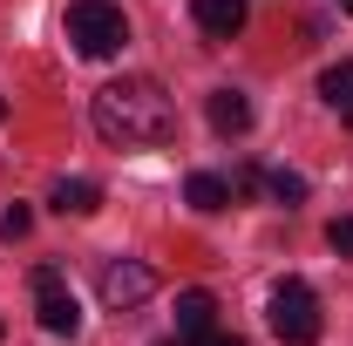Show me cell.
<instances>
[{
  "mask_svg": "<svg viewBox=\"0 0 353 346\" xmlns=\"http://www.w3.org/2000/svg\"><path fill=\"white\" fill-rule=\"evenodd\" d=\"M68 41H75V54H88V61H109V54L130 48V21H123V7H109V0H75V7H68Z\"/></svg>",
  "mask_w": 353,
  "mask_h": 346,
  "instance_id": "obj_2",
  "label": "cell"
},
{
  "mask_svg": "<svg viewBox=\"0 0 353 346\" xmlns=\"http://www.w3.org/2000/svg\"><path fill=\"white\" fill-rule=\"evenodd\" d=\"M340 7H347V14H353V0H340Z\"/></svg>",
  "mask_w": 353,
  "mask_h": 346,
  "instance_id": "obj_18",
  "label": "cell"
},
{
  "mask_svg": "<svg viewBox=\"0 0 353 346\" xmlns=\"http://www.w3.org/2000/svg\"><path fill=\"white\" fill-rule=\"evenodd\" d=\"M0 340H7V326H0Z\"/></svg>",
  "mask_w": 353,
  "mask_h": 346,
  "instance_id": "obj_19",
  "label": "cell"
},
{
  "mask_svg": "<svg viewBox=\"0 0 353 346\" xmlns=\"http://www.w3.org/2000/svg\"><path fill=\"white\" fill-rule=\"evenodd\" d=\"M272 333L285 346H312L319 340V299L306 278H279L272 285Z\"/></svg>",
  "mask_w": 353,
  "mask_h": 346,
  "instance_id": "obj_3",
  "label": "cell"
},
{
  "mask_svg": "<svg viewBox=\"0 0 353 346\" xmlns=\"http://www.w3.org/2000/svg\"><path fill=\"white\" fill-rule=\"evenodd\" d=\"M183 204H190V211H204V217H218V211H231L238 197H231V183H224V176L190 170V183H183Z\"/></svg>",
  "mask_w": 353,
  "mask_h": 346,
  "instance_id": "obj_8",
  "label": "cell"
},
{
  "mask_svg": "<svg viewBox=\"0 0 353 346\" xmlns=\"http://www.w3.org/2000/svg\"><path fill=\"white\" fill-rule=\"evenodd\" d=\"M0 123H7V102H0Z\"/></svg>",
  "mask_w": 353,
  "mask_h": 346,
  "instance_id": "obj_17",
  "label": "cell"
},
{
  "mask_svg": "<svg viewBox=\"0 0 353 346\" xmlns=\"http://www.w3.org/2000/svg\"><path fill=\"white\" fill-rule=\"evenodd\" d=\"M319 95H326L333 109H347V102H353V61H333V68L319 75Z\"/></svg>",
  "mask_w": 353,
  "mask_h": 346,
  "instance_id": "obj_12",
  "label": "cell"
},
{
  "mask_svg": "<svg viewBox=\"0 0 353 346\" xmlns=\"http://www.w3.org/2000/svg\"><path fill=\"white\" fill-rule=\"evenodd\" d=\"M183 346H245V340H238V333H218V326H211V333H197V340H183Z\"/></svg>",
  "mask_w": 353,
  "mask_h": 346,
  "instance_id": "obj_15",
  "label": "cell"
},
{
  "mask_svg": "<svg viewBox=\"0 0 353 346\" xmlns=\"http://www.w3.org/2000/svg\"><path fill=\"white\" fill-rule=\"evenodd\" d=\"M347 130H353V102H347Z\"/></svg>",
  "mask_w": 353,
  "mask_h": 346,
  "instance_id": "obj_16",
  "label": "cell"
},
{
  "mask_svg": "<svg viewBox=\"0 0 353 346\" xmlns=\"http://www.w3.org/2000/svg\"><path fill=\"white\" fill-rule=\"evenodd\" d=\"M190 21L211 41H231V34H245V0H190Z\"/></svg>",
  "mask_w": 353,
  "mask_h": 346,
  "instance_id": "obj_6",
  "label": "cell"
},
{
  "mask_svg": "<svg viewBox=\"0 0 353 346\" xmlns=\"http://www.w3.org/2000/svg\"><path fill=\"white\" fill-rule=\"evenodd\" d=\"M150 292H157V272L143 258H109L102 265V305H109V312H136Z\"/></svg>",
  "mask_w": 353,
  "mask_h": 346,
  "instance_id": "obj_5",
  "label": "cell"
},
{
  "mask_svg": "<svg viewBox=\"0 0 353 346\" xmlns=\"http://www.w3.org/2000/svg\"><path fill=\"white\" fill-rule=\"evenodd\" d=\"M34 299H41V326L54 333V340H75V333H82V305H75V292L61 285L54 265H34Z\"/></svg>",
  "mask_w": 353,
  "mask_h": 346,
  "instance_id": "obj_4",
  "label": "cell"
},
{
  "mask_svg": "<svg viewBox=\"0 0 353 346\" xmlns=\"http://www.w3.org/2000/svg\"><path fill=\"white\" fill-rule=\"evenodd\" d=\"M88 116H95V136L116 143V150H157V143H170V136H176V102L150 82V75H123V82H109L102 95H95Z\"/></svg>",
  "mask_w": 353,
  "mask_h": 346,
  "instance_id": "obj_1",
  "label": "cell"
},
{
  "mask_svg": "<svg viewBox=\"0 0 353 346\" xmlns=\"http://www.w3.org/2000/svg\"><path fill=\"white\" fill-rule=\"evenodd\" d=\"M211 312H218V299L211 292H176V340H197V333H211Z\"/></svg>",
  "mask_w": 353,
  "mask_h": 346,
  "instance_id": "obj_10",
  "label": "cell"
},
{
  "mask_svg": "<svg viewBox=\"0 0 353 346\" xmlns=\"http://www.w3.org/2000/svg\"><path fill=\"white\" fill-rule=\"evenodd\" d=\"M204 116H211V130H218V136H245V130H252V102H245L238 88H211Z\"/></svg>",
  "mask_w": 353,
  "mask_h": 346,
  "instance_id": "obj_7",
  "label": "cell"
},
{
  "mask_svg": "<svg viewBox=\"0 0 353 346\" xmlns=\"http://www.w3.org/2000/svg\"><path fill=\"white\" fill-rule=\"evenodd\" d=\"M28 224H34V211L14 204V211H0V238H28Z\"/></svg>",
  "mask_w": 353,
  "mask_h": 346,
  "instance_id": "obj_13",
  "label": "cell"
},
{
  "mask_svg": "<svg viewBox=\"0 0 353 346\" xmlns=\"http://www.w3.org/2000/svg\"><path fill=\"white\" fill-rule=\"evenodd\" d=\"M48 204H54V211H61V217H95V211H102V190H95L88 176H61Z\"/></svg>",
  "mask_w": 353,
  "mask_h": 346,
  "instance_id": "obj_9",
  "label": "cell"
},
{
  "mask_svg": "<svg viewBox=\"0 0 353 346\" xmlns=\"http://www.w3.org/2000/svg\"><path fill=\"white\" fill-rule=\"evenodd\" d=\"M265 190H272V204H285V211L306 204V176L299 170H265Z\"/></svg>",
  "mask_w": 353,
  "mask_h": 346,
  "instance_id": "obj_11",
  "label": "cell"
},
{
  "mask_svg": "<svg viewBox=\"0 0 353 346\" xmlns=\"http://www.w3.org/2000/svg\"><path fill=\"white\" fill-rule=\"evenodd\" d=\"M326 245H333L340 258H353V217H333V224H326Z\"/></svg>",
  "mask_w": 353,
  "mask_h": 346,
  "instance_id": "obj_14",
  "label": "cell"
}]
</instances>
